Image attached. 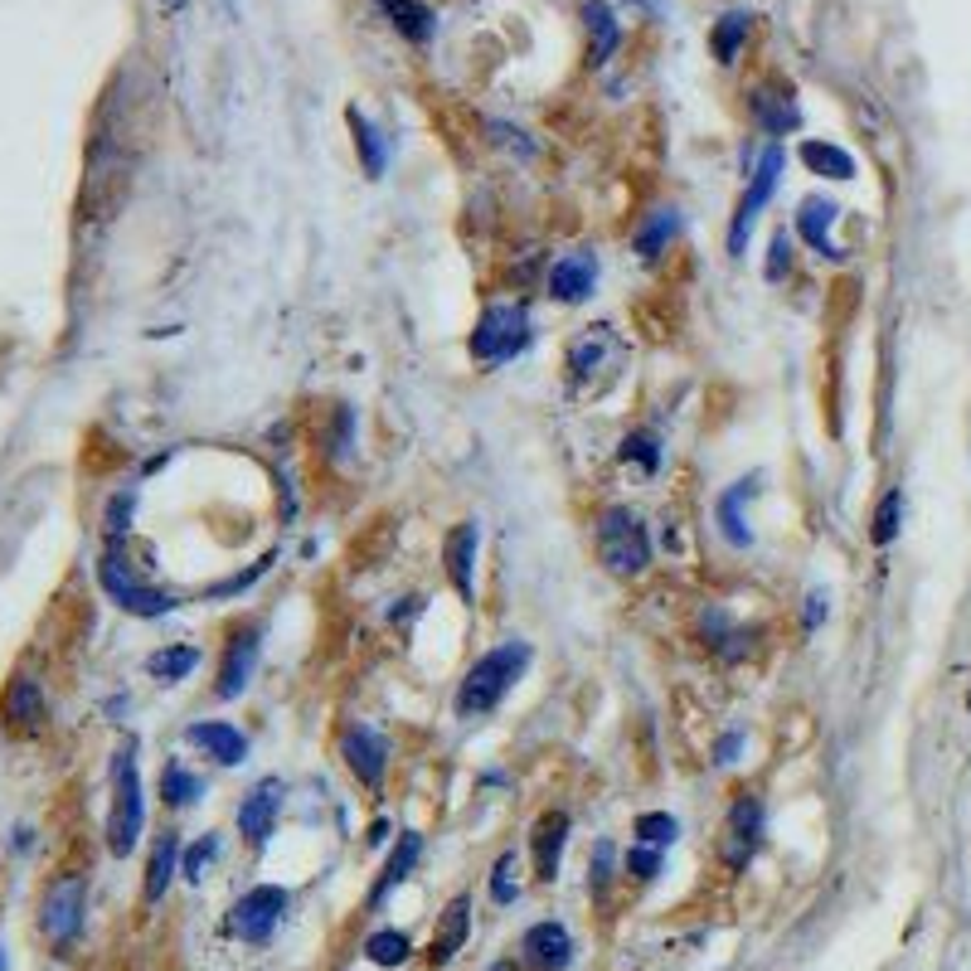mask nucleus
<instances>
[{
  "instance_id": "1",
  "label": "nucleus",
  "mask_w": 971,
  "mask_h": 971,
  "mask_svg": "<svg viewBox=\"0 0 971 971\" xmlns=\"http://www.w3.org/2000/svg\"><path fill=\"white\" fill-rule=\"evenodd\" d=\"M529 642H501L496 651H486V656H476V666L462 675V685H457V720H486L496 704L511 695V685L525 675V666H529Z\"/></svg>"
},
{
  "instance_id": "2",
  "label": "nucleus",
  "mask_w": 971,
  "mask_h": 971,
  "mask_svg": "<svg viewBox=\"0 0 971 971\" xmlns=\"http://www.w3.org/2000/svg\"><path fill=\"white\" fill-rule=\"evenodd\" d=\"M593 544L612 578H636L651 564V535L632 505H607L593 515Z\"/></svg>"
},
{
  "instance_id": "3",
  "label": "nucleus",
  "mask_w": 971,
  "mask_h": 971,
  "mask_svg": "<svg viewBox=\"0 0 971 971\" xmlns=\"http://www.w3.org/2000/svg\"><path fill=\"white\" fill-rule=\"evenodd\" d=\"M146 826V802H141V773H137V743H122L112 753V816H108V850L117 860L131 855Z\"/></svg>"
},
{
  "instance_id": "4",
  "label": "nucleus",
  "mask_w": 971,
  "mask_h": 971,
  "mask_svg": "<svg viewBox=\"0 0 971 971\" xmlns=\"http://www.w3.org/2000/svg\"><path fill=\"white\" fill-rule=\"evenodd\" d=\"M525 345H529V311L521 301H496V306H486V311L476 316L472 360L505 365V360H515Z\"/></svg>"
},
{
  "instance_id": "5",
  "label": "nucleus",
  "mask_w": 971,
  "mask_h": 971,
  "mask_svg": "<svg viewBox=\"0 0 971 971\" xmlns=\"http://www.w3.org/2000/svg\"><path fill=\"white\" fill-rule=\"evenodd\" d=\"M98 583H102V593H108L117 607L131 612V617H166L170 607H180L176 593H161V588H151V583H141L137 574H131L122 549H108V554H102Z\"/></svg>"
},
{
  "instance_id": "6",
  "label": "nucleus",
  "mask_w": 971,
  "mask_h": 971,
  "mask_svg": "<svg viewBox=\"0 0 971 971\" xmlns=\"http://www.w3.org/2000/svg\"><path fill=\"white\" fill-rule=\"evenodd\" d=\"M782 166H787V156H782V146H767V151L757 156V166H753V176H749V190H743L739 209H734V224H729V252H734V258H743V244H749V229H753V219L763 215V205H767V199H773Z\"/></svg>"
},
{
  "instance_id": "7",
  "label": "nucleus",
  "mask_w": 971,
  "mask_h": 971,
  "mask_svg": "<svg viewBox=\"0 0 971 971\" xmlns=\"http://www.w3.org/2000/svg\"><path fill=\"white\" fill-rule=\"evenodd\" d=\"M83 909H88V874H63V880L44 894V913H39L44 938L69 948L78 938V928H83Z\"/></svg>"
},
{
  "instance_id": "8",
  "label": "nucleus",
  "mask_w": 971,
  "mask_h": 971,
  "mask_svg": "<svg viewBox=\"0 0 971 971\" xmlns=\"http://www.w3.org/2000/svg\"><path fill=\"white\" fill-rule=\"evenodd\" d=\"M258 656H262V622H244V627L229 632V642H224V656H219V681H215V695L219 700H238L252 681V671H258Z\"/></svg>"
},
{
  "instance_id": "9",
  "label": "nucleus",
  "mask_w": 971,
  "mask_h": 971,
  "mask_svg": "<svg viewBox=\"0 0 971 971\" xmlns=\"http://www.w3.org/2000/svg\"><path fill=\"white\" fill-rule=\"evenodd\" d=\"M757 841H763V802H757V792H739L724 821V841H720V855L729 870H749V860L757 855Z\"/></svg>"
},
{
  "instance_id": "10",
  "label": "nucleus",
  "mask_w": 971,
  "mask_h": 971,
  "mask_svg": "<svg viewBox=\"0 0 971 971\" xmlns=\"http://www.w3.org/2000/svg\"><path fill=\"white\" fill-rule=\"evenodd\" d=\"M283 913H287V889L258 884V889H248V894L234 903L229 923H234V933L244 938V942H268L273 928L283 923Z\"/></svg>"
},
{
  "instance_id": "11",
  "label": "nucleus",
  "mask_w": 971,
  "mask_h": 971,
  "mask_svg": "<svg viewBox=\"0 0 971 971\" xmlns=\"http://www.w3.org/2000/svg\"><path fill=\"white\" fill-rule=\"evenodd\" d=\"M340 757H345V767H350V777L360 782V787L379 792L384 773H389V743H384L375 729H369V724H350V729H345V734H340Z\"/></svg>"
},
{
  "instance_id": "12",
  "label": "nucleus",
  "mask_w": 971,
  "mask_h": 971,
  "mask_svg": "<svg viewBox=\"0 0 971 971\" xmlns=\"http://www.w3.org/2000/svg\"><path fill=\"white\" fill-rule=\"evenodd\" d=\"M544 287H549V297L564 301V306L588 301L593 287H597V258H593L588 248L564 252V258H554V268L544 273Z\"/></svg>"
},
{
  "instance_id": "13",
  "label": "nucleus",
  "mask_w": 971,
  "mask_h": 971,
  "mask_svg": "<svg viewBox=\"0 0 971 971\" xmlns=\"http://www.w3.org/2000/svg\"><path fill=\"white\" fill-rule=\"evenodd\" d=\"M277 811H283V782L262 777L244 802H238V831H244L248 845H268L273 826H277Z\"/></svg>"
},
{
  "instance_id": "14",
  "label": "nucleus",
  "mask_w": 971,
  "mask_h": 971,
  "mask_svg": "<svg viewBox=\"0 0 971 971\" xmlns=\"http://www.w3.org/2000/svg\"><path fill=\"white\" fill-rule=\"evenodd\" d=\"M521 952H525V962L535 967V971H564L568 962H574V938H568L564 923L544 918V923H535L521 938Z\"/></svg>"
},
{
  "instance_id": "15",
  "label": "nucleus",
  "mask_w": 971,
  "mask_h": 971,
  "mask_svg": "<svg viewBox=\"0 0 971 971\" xmlns=\"http://www.w3.org/2000/svg\"><path fill=\"white\" fill-rule=\"evenodd\" d=\"M476 549H482V529H476V521H462V525L447 529V539H443V564H447V578H452V588H457L462 603H472Z\"/></svg>"
},
{
  "instance_id": "16",
  "label": "nucleus",
  "mask_w": 971,
  "mask_h": 971,
  "mask_svg": "<svg viewBox=\"0 0 971 971\" xmlns=\"http://www.w3.org/2000/svg\"><path fill=\"white\" fill-rule=\"evenodd\" d=\"M185 739H190L195 749H205V757H215L219 767H238L248 757L244 729H234L229 720H195L190 729H185Z\"/></svg>"
},
{
  "instance_id": "17",
  "label": "nucleus",
  "mask_w": 971,
  "mask_h": 971,
  "mask_svg": "<svg viewBox=\"0 0 971 971\" xmlns=\"http://www.w3.org/2000/svg\"><path fill=\"white\" fill-rule=\"evenodd\" d=\"M617 360H622V336L612 326H588L574 345H568V369H574V379H593L603 365H617Z\"/></svg>"
},
{
  "instance_id": "18",
  "label": "nucleus",
  "mask_w": 971,
  "mask_h": 971,
  "mask_svg": "<svg viewBox=\"0 0 971 971\" xmlns=\"http://www.w3.org/2000/svg\"><path fill=\"white\" fill-rule=\"evenodd\" d=\"M564 845H568V811L549 806L544 816L535 821V831H529V850H535V874L544 884H554L558 874V860H564Z\"/></svg>"
},
{
  "instance_id": "19",
  "label": "nucleus",
  "mask_w": 971,
  "mask_h": 971,
  "mask_svg": "<svg viewBox=\"0 0 971 971\" xmlns=\"http://www.w3.org/2000/svg\"><path fill=\"white\" fill-rule=\"evenodd\" d=\"M467 933H472V899L467 894H457L443 909V918H437V928H433V942H428V967H447L452 957L462 952V942H467Z\"/></svg>"
},
{
  "instance_id": "20",
  "label": "nucleus",
  "mask_w": 971,
  "mask_h": 971,
  "mask_svg": "<svg viewBox=\"0 0 971 971\" xmlns=\"http://www.w3.org/2000/svg\"><path fill=\"white\" fill-rule=\"evenodd\" d=\"M835 219H841V205L826 199V195H806L802 205H796V234H802L821 258H841V248L831 244V224Z\"/></svg>"
},
{
  "instance_id": "21",
  "label": "nucleus",
  "mask_w": 971,
  "mask_h": 971,
  "mask_svg": "<svg viewBox=\"0 0 971 971\" xmlns=\"http://www.w3.org/2000/svg\"><path fill=\"white\" fill-rule=\"evenodd\" d=\"M749 108H753V122L763 131H773V137H787V131L802 127V112H796V102H792V88H753Z\"/></svg>"
},
{
  "instance_id": "22",
  "label": "nucleus",
  "mask_w": 971,
  "mask_h": 971,
  "mask_svg": "<svg viewBox=\"0 0 971 971\" xmlns=\"http://www.w3.org/2000/svg\"><path fill=\"white\" fill-rule=\"evenodd\" d=\"M49 704H44V690H39V681H30V675H16L6 690V724L16 729V734H34L39 724H44Z\"/></svg>"
},
{
  "instance_id": "23",
  "label": "nucleus",
  "mask_w": 971,
  "mask_h": 971,
  "mask_svg": "<svg viewBox=\"0 0 971 971\" xmlns=\"http://www.w3.org/2000/svg\"><path fill=\"white\" fill-rule=\"evenodd\" d=\"M753 496H757V476H743V482L729 486L724 496H720V505H714L724 539L734 544V549H749V544H753V529H749V521H743V501H753Z\"/></svg>"
},
{
  "instance_id": "24",
  "label": "nucleus",
  "mask_w": 971,
  "mask_h": 971,
  "mask_svg": "<svg viewBox=\"0 0 971 971\" xmlns=\"http://www.w3.org/2000/svg\"><path fill=\"white\" fill-rule=\"evenodd\" d=\"M583 24H588V59L607 63L622 44V30H617V20H612V10L603 0H583Z\"/></svg>"
},
{
  "instance_id": "25",
  "label": "nucleus",
  "mask_w": 971,
  "mask_h": 971,
  "mask_svg": "<svg viewBox=\"0 0 971 971\" xmlns=\"http://www.w3.org/2000/svg\"><path fill=\"white\" fill-rule=\"evenodd\" d=\"M675 234H681V209H656V215H651L642 229L632 234V244H636V252H642L646 262H656L661 252L675 244Z\"/></svg>"
},
{
  "instance_id": "26",
  "label": "nucleus",
  "mask_w": 971,
  "mask_h": 971,
  "mask_svg": "<svg viewBox=\"0 0 971 971\" xmlns=\"http://www.w3.org/2000/svg\"><path fill=\"white\" fill-rule=\"evenodd\" d=\"M802 166L826 180H855V156L841 151L835 141H802Z\"/></svg>"
},
{
  "instance_id": "27",
  "label": "nucleus",
  "mask_w": 971,
  "mask_h": 971,
  "mask_svg": "<svg viewBox=\"0 0 971 971\" xmlns=\"http://www.w3.org/2000/svg\"><path fill=\"white\" fill-rule=\"evenodd\" d=\"M418 855H423V835H414V831H404L398 835V845H394V855H389V864H384V874H379V884H375V894H369V903H384V894H389L394 884H404L408 874H414V864H418Z\"/></svg>"
},
{
  "instance_id": "28",
  "label": "nucleus",
  "mask_w": 971,
  "mask_h": 971,
  "mask_svg": "<svg viewBox=\"0 0 971 971\" xmlns=\"http://www.w3.org/2000/svg\"><path fill=\"white\" fill-rule=\"evenodd\" d=\"M176 870H180V841H176V831H166L161 841H156V850H151V864H146V899H151V903L166 899Z\"/></svg>"
},
{
  "instance_id": "29",
  "label": "nucleus",
  "mask_w": 971,
  "mask_h": 971,
  "mask_svg": "<svg viewBox=\"0 0 971 971\" xmlns=\"http://www.w3.org/2000/svg\"><path fill=\"white\" fill-rule=\"evenodd\" d=\"M384 16L404 39H414V44H428L433 39V10L423 6V0H384Z\"/></svg>"
},
{
  "instance_id": "30",
  "label": "nucleus",
  "mask_w": 971,
  "mask_h": 971,
  "mask_svg": "<svg viewBox=\"0 0 971 971\" xmlns=\"http://www.w3.org/2000/svg\"><path fill=\"white\" fill-rule=\"evenodd\" d=\"M345 117H350L355 151H360V161H365V176H369V180H379V176H384V166H389V151H384V137L375 131V122H369V117H360V108H350Z\"/></svg>"
},
{
  "instance_id": "31",
  "label": "nucleus",
  "mask_w": 971,
  "mask_h": 971,
  "mask_svg": "<svg viewBox=\"0 0 971 971\" xmlns=\"http://www.w3.org/2000/svg\"><path fill=\"white\" fill-rule=\"evenodd\" d=\"M749 30H753V16H739V10H734V16H724L720 24H714L710 44H714V59H720L724 69L739 59V49L749 44Z\"/></svg>"
},
{
  "instance_id": "32",
  "label": "nucleus",
  "mask_w": 971,
  "mask_h": 971,
  "mask_svg": "<svg viewBox=\"0 0 971 971\" xmlns=\"http://www.w3.org/2000/svg\"><path fill=\"white\" fill-rule=\"evenodd\" d=\"M195 666H199V646H166V651H156V656L146 661V671H151L156 681H166V685L185 681Z\"/></svg>"
},
{
  "instance_id": "33",
  "label": "nucleus",
  "mask_w": 971,
  "mask_h": 971,
  "mask_svg": "<svg viewBox=\"0 0 971 971\" xmlns=\"http://www.w3.org/2000/svg\"><path fill=\"white\" fill-rule=\"evenodd\" d=\"M408 952H414V942L398 933V928H379V933L365 938V957H369L375 967H404Z\"/></svg>"
},
{
  "instance_id": "34",
  "label": "nucleus",
  "mask_w": 971,
  "mask_h": 971,
  "mask_svg": "<svg viewBox=\"0 0 971 971\" xmlns=\"http://www.w3.org/2000/svg\"><path fill=\"white\" fill-rule=\"evenodd\" d=\"M199 792H205V782H199L185 763H166V767H161V802H166V806L180 811V806H190Z\"/></svg>"
},
{
  "instance_id": "35",
  "label": "nucleus",
  "mask_w": 971,
  "mask_h": 971,
  "mask_svg": "<svg viewBox=\"0 0 971 971\" xmlns=\"http://www.w3.org/2000/svg\"><path fill=\"white\" fill-rule=\"evenodd\" d=\"M899 525H903V491H884V501L874 505V521H870V539L874 544H894L899 539Z\"/></svg>"
},
{
  "instance_id": "36",
  "label": "nucleus",
  "mask_w": 971,
  "mask_h": 971,
  "mask_svg": "<svg viewBox=\"0 0 971 971\" xmlns=\"http://www.w3.org/2000/svg\"><path fill=\"white\" fill-rule=\"evenodd\" d=\"M675 835H681V821H675L671 811H642V816H636V841L642 845L666 850V845H675Z\"/></svg>"
},
{
  "instance_id": "37",
  "label": "nucleus",
  "mask_w": 971,
  "mask_h": 971,
  "mask_svg": "<svg viewBox=\"0 0 971 971\" xmlns=\"http://www.w3.org/2000/svg\"><path fill=\"white\" fill-rule=\"evenodd\" d=\"M622 462H636L642 472H656V467H661V443H656V433H627V437H622Z\"/></svg>"
},
{
  "instance_id": "38",
  "label": "nucleus",
  "mask_w": 971,
  "mask_h": 971,
  "mask_svg": "<svg viewBox=\"0 0 971 971\" xmlns=\"http://www.w3.org/2000/svg\"><path fill=\"white\" fill-rule=\"evenodd\" d=\"M215 855H219V835H205V841H195V845L180 855V874H185V880H190V884H199V880H205V870H209V860H215Z\"/></svg>"
},
{
  "instance_id": "39",
  "label": "nucleus",
  "mask_w": 971,
  "mask_h": 971,
  "mask_svg": "<svg viewBox=\"0 0 971 971\" xmlns=\"http://www.w3.org/2000/svg\"><path fill=\"white\" fill-rule=\"evenodd\" d=\"M612 860H617V845H612V841H597L593 864H588V889H593V899H607V889H612Z\"/></svg>"
},
{
  "instance_id": "40",
  "label": "nucleus",
  "mask_w": 971,
  "mask_h": 971,
  "mask_svg": "<svg viewBox=\"0 0 971 971\" xmlns=\"http://www.w3.org/2000/svg\"><path fill=\"white\" fill-rule=\"evenodd\" d=\"M622 870L632 874V880H642V884H651L661 874V850L656 845H642L636 841L632 850H627V860H622Z\"/></svg>"
},
{
  "instance_id": "41",
  "label": "nucleus",
  "mask_w": 971,
  "mask_h": 971,
  "mask_svg": "<svg viewBox=\"0 0 971 971\" xmlns=\"http://www.w3.org/2000/svg\"><path fill=\"white\" fill-rule=\"evenodd\" d=\"M491 899L496 903L521 899V884H515V850H505V855L496 860V870H491Z\"/></svg>"
},
{
  "instance_id": "42",
  "label": "nucleus",
  "mask_w": 971,
  "mask_h": 971,
  "mask_svg": "<svg viewBox=\"0 0 971 971\" xmlns=\"http://www.w3.org/2000/svg\"><path fill=\"white\" fill-rule=\"evenodd\" d=\"M131 511H137V491H117L108 501V535L112 539H122L131 529Z\"/></svg>"
},
{
  "instance_id": "43",
  "label": "nucleus",
  "mask_w": 971,
  "mask_h": 971,
  "mask_svg": "<svg viewBox=\"0 0 971 971\" xmlns=\"http://www.w3.org/2000/svg\"><path fill=\"white\" fill-rule=\"evenodd\" d=\"M787 273H792V238H787V229H777L773 248H767V283H782Z\"/></svg>"
},
{
  "instance_id": "44",
  "label": "nucleus",
  "mask_w": 971,
  "mask_h": 971,
  "mask_svg": "<svg viewBox=\"0 0 971 971\" xmlns=\"http://www.w3.org/2000/svg\"><path fill=\"white\" fill-rule=\"evenodd\" d=\"M268 564H273V558H258V564H252L248 574H234V578L215 583V588H209V597H229V593H244V588H252V583H258L262 574H268Z\"/></svg>"
},
{
  "instance_id": "45",
  "label": "nucleus",
  "mask_w": 971,
  "mask_h": 971,
  "mask_svg": "<svg viewBox=\"0 0 971 971\" xmlns=\"http://www.w3.org/2000/svg\"><path fill=\"white\" fill-rule=\"evenodd\" d=\"M821 617H826V593H811L806 597V632H816Z\"/></svg>"
},
{
  "instance_id": "46",
  "label": "nucleus",
  "mask_w": 971,
  "mask_h": 971,
  "mask_svg": "<svg viewBox=\"0 0 971 971\" xmlns=\"http://www.w3.org/2000/svg\"><path fill=\"white\" fill-rule=\"evenodd\" d=\"M739 749H743V734H724L720 743H714V763H734Z\"/></svg>"
},
{
  "instance_id": "47",
  "label": "nucleus",
  "mask_w": 971,
  "mask_h": 971,
  "mask_svg": "<svg viewBox=\"0 0 971 971\" xmlns=\"http://www.w3.org/2000/svg\"><path fill=\"white\" fill-rule=\"evenodd\" d=\"M418 612H423V597H404V607H394L389 617H394V622H408V617H418Z\"/></svg>"
},
{
  "instance_id": "48",
  "label": "nucleus",
  "mask_w": 971,
  "mask_h": 971,
  "mask_svg": "<svg viewBox=\"0 0 971 971\" xmlns=\"http://www.w3.org/2000/svg\"><path fill=\"white\" fill-rule=\"evenodd\" d=\"M486 971H521V967H515V962H491Z\"/></svg>"
},
{
  "instance_id": "49",
  "label": "nucleus",
  "mask_w": 971,
  "mask_h": 971,
  "mask_svg": "<svg viewBox=\"0 0 971 971\" xmlns=\"http://www.w3.org/2000/svg\"><path fill=\"white\" fill-rule=\"evenodd\" d=\"M0 971H6V962H0Z\"/></svg>"
},
{
  "instance_id": "50",
  "label": "nucleus",
  "mask_w": 971,
  "mask_h": 971,
  "mask_svg": "<svg viewBox=\"0 0 971 971\" xmlns=\"http://www.w3.org/2000/svg\"><path fill=\"white\" fill-rule=\"evenodd\" d=\"M967 704H971V700H967Z\"/></svg>"
}]
</instances>
